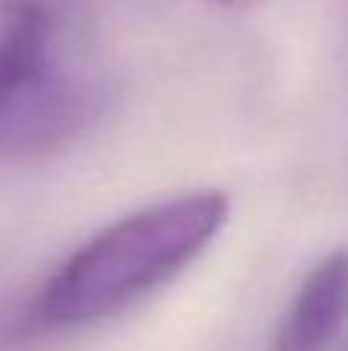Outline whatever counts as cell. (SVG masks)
<instances>
[{"mask_svg": "<svg viewBox=\"0 0 348 351\" xmlns=\"http://www.w3.org/2000/svg\"><path fill=\"white\" fill-rule=\"evenodd\" d=\"M108 99V71L47 0H0V160L71 145Z\"/></svg>", "mask_w": 348, "mask_h": 351, "instance_id": "2", "label": "cell"}, {"mask_svg": "<svg viewBox=\"0 0 348 351\" xmlns=\"http://www.w3.org/2000/svg\"><path fill=\"white\" fill-rule=\"evenodd\" d=\"M348 327V250H333L299 280L269 351H330Z\"/></svg>", "mask_w": 348, "mask_h": 351, "instance_id": "3", "label": "cell"}, {"mask_svg": "<svg viewBox=\"0 0 348 351\" xmlns=\"http://www.w3.org/2000/svg\"><path fill=\"white\" fill-rule=\"evenodd\" d=\"M228 219L222 191H191L142 206L80 243L37 296L47 327H84L121 311L188 268Z\"/></svg>", "mask_w": 348, "mask_h": 351, "instance_id": "1", "label": "cell"}, {"mask_svg": "<svg viewBox=\"0 0 348 351\" xmlns=\"http://www.w3.org/2000/svg\"><path fill=\"white\" fill-rule=\"evenodd\" d=\"M216 6H222V10H232V12H240V10H250L253 3H259V0H213Z\"/></svg>", "mask_w": 348, "mask_h": 351, "instance_id": "4", "label": "cell"}]
</instances>
